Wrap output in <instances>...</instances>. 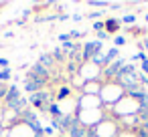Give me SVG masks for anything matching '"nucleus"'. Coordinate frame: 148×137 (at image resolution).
<instances>
[{
  "label": "nucleus",
  "mask_w": 148,
  "mask_h": 137,
  "mask_svg": "<svg viewBox=\"0 0 148 137\" xmlns=\"http://www.w3.org/2000/svg\"><path fill=\"white\" fill-rule=\"evenodd\" d=\"M67 135H69V137H87V131H85V127L81 125V119H79V117H75V121H73V125H71V129H69Z\"/></svg>",
  "instance_id": "obj_1"
},
{
  "label": "nucleus",
  "mask_w": 148,
  "mask_h": 137,
  "mask_svg": "<svg viewBox=\"0 0 148 137\" xmlns=\"http://www.w3.org/2000/svg\"><path fill=\"white\" fill-rule=\"evenodd\" d=\"M122 67H124V61H122V59H116V63H110V65H108V69L103 71V75H108V77H118L120 71H122Z\"/></svg>",
  "instance_id": "obj_2"
},
{
  "label": "nucleus",
  "mask_w": 148,
  "mask_h": 137,
  "mask_svg": "<svg viewBox=\"0 0 148 137\" xmlns=\"http://www.w3.org/2000/svg\"><path fill=\"white\" fill-rule=\"evenodd\" d=\"M18 99H21V91H18L16 87H10V89H8V93H6V99H4V101H6V105L10 107V105H12V103H16Z\"/></svg>",
  "instance_id": "obj_3"
},
{
  "label": "nucleus",
  "mask_w": 148,
  "mask_h": 137,
  "mask_svg": "<svg viewBox=\"0 0 148 137\" xmlns=\"http://www.w3.org/2000/svg\"><path fill=\"white\" fill-rule=\"evenodd\" d=\"M106 28H108V32H118L120 30V20H108Z\"/></svg>",
  "instance_id": "obj_4"
},
{
  "label": "nucleus",
  "mask_w": 148,
  "mask_h": 137,
  "mask_svg": "<svg viewBox=\"0 0 148 137\" xmlns=\"http://www.w3.org/2000/svg\"><path fill=\"white\" fill-rule=\"evenodd\" d=\"M41 65H43L45 69H47V65L51 67V65H53V55H43V57H41Z\"/></svg>",
  "instance_id": "obj_5"
},
{
  "label": "nucleus",
  "mask_w": 148,
  "mask_h": 137,
  "mask_svg": "<svg viewBox=\"0 0 148 137\" xmlns=\"http://www.w3.org/2000/svg\"><path fill=\"white\" fill-rule=\"evenodd\" d=\"M77 71H79L77 63H69V65H67V73H69V75H77Z\"/></svg>",
  "instance_id": "obj_6"
},
{
  "label": "nucleus",
  "mask_w": 148,
  "mask_h": 137,
  "mask_svg": "<svg viewBox=\"0 0 148 137\" xmlns=\"http://www.w3.org/2000/svg\"><path fill=\"white\" fill-rule=\"evenodd\" d=\"M6 79H10V71L2 69V71H0V81H6Z\"/></svg>",
  "instance_id": "obj_7"
},
{
  "label": "nucleus",
  "mask_w": 148,
  "mask_h": 137,
  "mask_svg": "<svg viewBox=\"0 0 148 137\" xmlns=\"http://www.w3.org/2000/svg\"><path fill=\"white\" fill-rule=\"evenodd\" d=\"M6 93H8V89H6L4 85H0V97H2V99H6Z\"/></svg>",
  "instance_id": "obj_8"
},
{
  "label": "nucleus",
  "mask_w": 148,
  "mask_h": 137,
  "mask_svg": "<svg viewBox=\"0 0 148 137\" xmlns=\"http://www.w3.org/2000/svg\"><path fill=\"white\" fill-rule=\"evenodd\" d=\"M53 57H57L59 61H63V57H65V55H63V51H59V49H57V51L53 53Z\"/></svg>",
  "instance_id": "obj_9"
},
{
  "label": "nucleus",
  "mask_w": 148,
  "mask_h": 137,
  "mask_svg": "<svg viewBox=\"0 0 148 137\" xmlns=\"http://www.w3.org/2000/svg\"><path fill=\"white\" fill-rule=\"evenodd\" d=\"M142 137H148V123H142Z\"/></svg>",
  "instance_id": "obj_10"
},
{
  "label": "nucleus",
  "mask_w": 148,
  "mask_h": 137,
  "mask_svg": "<svg viewBox=\"0 0 148 137\" xmlns=\"http://www.w3.org/2000/svg\"><path fill=\"white\" fill-rule=\"evenodd\" d=\"M93 28H95V30H103V28H106V24H103V22H95V24H93Z\"/></svg>",
  "instance_id": "obj_11"
},
{
  "label": "nucleus",
  "mask_w": 148,
  "mask_h": 137,
  "mask_svg": "<svg viewBox=\"0 0 148 137\" xmlns=\"http://www.w3.org/2000/svg\"><path fill=\"white\" fill-rule=\"evenodd\" d=\"M124 43H126V40H124V38H122V36H118V38H116V45H118V47H122V45H124Z\"/></svg>",
  "instance_id": "obj_12"
},
{
  "label": "nucleus",
  "mask_w": 148,
  "mask_h": 137,
  "mask_svg": "<svg viewBox=\"0 0 148 137\" xmlns=\"http://www.w3.org/2000/svg\"><path fill=\"white\" fill-rule=\"evenodd\" d=\"M69 95V89H61V93H59V97H67Z\"/></svg>",
  "instance_id": "obj_13"
},
{
  "label": "nucleus",
  "mask_w": 148,
  "mask_h": 137,
  "mask_svg": "<svg viewBox=\"0 0 148 137\" xmlns=\"http://www.w3.org/2000/svg\"><path fill=\"white\" fill-rule=\"evenodd\" d=\"M142 69L148 73V59H144V63H142Z\"/></svg>",
  "instance_id": "obj_14"
},
{
  "label": "nucleus",
  "mask_w": 148,
  "mask_h": 137,
  "mask_svg": "<svg viewBox=\"0 0 148 137\" xmlns=\"http://www.w3.org/2000/svg\"><path fill=\"white\" fill-rule=\"evenodd\" d=\"M0 65H2V67H6V65H8V61H6V59H0Z\"/></svg>",
  "instance_id": "obj_15"
},
{
  "label": "nucleus",
  "mask_w": 148,
  "mask_h": 137,
  "mask_svg": "<svg viewBox=\"0 0 148 137\" xmlns=\"http://www.w3.org/2000/svg\"><path fill=\"white\" fill-rule=\"evenodd\" d=\"M146 20H148V16H146Z\"/></svg>",
  "instance_id": "obj_16"
},
{
  "label": "nucleus",
  "mask_w": 148,
  "mask_h": 137,
  "mask_svg": "<svg viewBox=\"0 0 148 137\" xmlns=\"http://www.w3.org/2000/svg\"><path fill=\"white\" fill-rule=\"evenodd\" d=\"M63 137H65V135H63Z\"/></svg>",
  "instance_id": "obj_17"
},
{
  "label": "nucleus",
  "mask_w": 148,
  "mask_h": 137,
  "mask_svg": "<svg viewBox=\"0 0 148 137\" xmlns=\"http://www.w3.org/2000/svg\"><path fill=\"white\" fill-rule=\"evenodd\" d=\"M146 123H148V121H146Z\"/></svg>",
  "instance_id": "obj_18"
}]
</instances>
